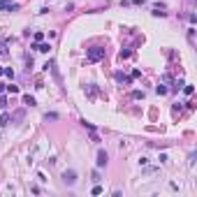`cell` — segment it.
<instances>
[{
	"instance_id": "obj_12",
	"label": "cell",
	"mask_w": 197,
	"mask_h": 197,
	"mask_svg": "<svg viewBox=\"0 0 197 197\" xmlns=\"http://www.w3.org/2000/svg\"><path fill=\"white\" fill-rule=\"evenodd\" d=\"M7 123H9V116L2 114V116H0V125H7Z\"/></svg>"
},
{
	"instance_id": "obj_5",
	"label": "cell",
	"mask_w": 197,
	"mask_h": 197,
	"mask_svg": "<svg viewBox=\"0 0 197 197\" xmlns=\"http://www.w3.org/2000/svg\"><path fill=\"white\" fill-rule=\"evenodd\" d=\"M12 121H14V123H21V121H23V109L14 111V114H12Z\"/></svg>"
},
{
	"instance_id": "obj_16",
	"label": "cell",
	"mask_w": 197,
	"mask_h": 197,
	"mask_svg": "<svg viewBox=\"0 0 197 197\" xmlns=\"http://www.w3.org/2000/svg\"><path fill=\"white\" fill-rule=\"evenodd\" d=\"M7 107V98H2V93H0V109H5Z\"/></svg>"
},
{
	"instance_id": "obj_2",
	"label": "cell",
	"mask_w": 197,
	"mask_h": 197,
	"mask_svg": "<svg viewBox=\"0 0 197 197\" xmlns=\"http://www.w3.org/2000/svg\"><path fill=\"white\" fill-rule=\"evenodd\" d=\"M63 183H65V186H74V183H77V172H74V169L63 172Z\"/></svg>"
},
{
	"instance_id": "obj_11",
	"label": "cell",
	"mask_w": 197,
	"mask_h": 197,
	"mask_svg": "<svg viewBox=\"0 0 197 197\" xmlns=\"http://www.w3.org/2000/svg\"><path fill=\"white\" fill-rule=\"evenodd\" d=\"M42 39H44V33H39V30H37V33H35V44H39Z\"/></svg>"
},
{
	"instance_id": "obj_3",
	"label": "cell",
	"mask_w": 197,
	"mask_h": 197,
	"mask_svg": "<svg viewBox=\"0 0 197 197\" xmlns=\"http://www.w3.org/2000/svg\"><path fill=\"white\" fill-rule=\"evenodd\" d=\"M107 163H109V155H107V151H102V148H100V151H98V160H95V165H98V167H107Z\"/></svg>"
},
{
	"instance_id": "obj_13",
	"label": "cell",
	"mask_w": 197,
	"mask_h": 197,
	"mask_svg": "<svg viewBox=\"0 0 197 197\" xmlns=\"http://www.w3.org/2000/svg\"><path fill=\"white\" fill-rule=\"evenodd\" d=\"M132 98H134V100H141V98H144V91H134Z\"/></svg>"
},
{
	"instance_id": "obj_15",
	"label": "cell",
	"mask_w": 197,
	"mask_h": 197,
	"mask_svg": "<svg viewBox=\"0 0 197 197\" xmlns=\"http://www.w3.org/2000/svg\"><path fill=\"white\" fill-rule=\"evenodd\" d=\"M7 91H9V93H19V86H14V84H9V86H7Z\"/></svg>"
},
{
	"instance_id": "obj_10",
	"label": "cell",
	"mask_w": 197,
	"mask_h": 197,
	"mask_svg": "<svg viewBox=\"0 0 197 197\" xmlns=\"http://www.w3.org/2000/svg\"><path fill=\"white\" fill-rule=\"evenodd\" d=\"M155 93H158V95H165V93H167V86H165V84H160V86L155 88Z\"/></svg>"
},
{
	"instance_id": "obj_14",
	"label": "cell",
	"mask_w": 197,
	"mask_h": 197,
	"mask_svg": "<svg viewBox=\"0 0 197 197\" xmlns=\"http://www.w3.org/2000/svg\"><path fill=\"white\" fill-rule=\"evenodd\" d=\"M118 58H121V61H123V58H130V51H128V49H125V51H121V53H118Z\"/></svg>"
},
{
	"instance_id": "obj_21",
	"label": "cell",
	"mask_w": 197,
	"mask_h": 197,
	"mask_svg": "<svg viewBox=\"0 0 197 197\" xmlns=\"http://www.w3.org/2000/svg\"><path fill=\"white\" fill-rule=\"evenodd\" d=\"M2 70H5V67H0V74H2Z\"/></svg>"
},
{
	"instance_id": "obj_7",
	"label": "cell",
	"mask_w": 197,
	"mask_h": 197,
	"mask_svg": "<svg viewBox=\"0 0 197 197\" xmlns=\"http://www.w3.org/2000/svg\"><path fill=\"white\" fill-rule=\"evenodd\" d=\"M33 49H37V51H42V53H46V51H49L51 46H49V44H33Z\"/></svg>"
},
{
	"instance_id": "obj_18",
	"label": "cell",
	"mask_w": 197,
	"mask_h": 197,
	"mask_svg": "<svg viewBox=\"0 0 197 197\" xmlns=\"http://www.w3.org/2000/svg\"><path fill=\"white\" fill-rule=\"evenodd\" d=\"M2 9H7V5H5V0H0V12H2Z\"/></svg>"
},
{
	"instance_id": "obj_9",
	"label": "cell",
	"mask_w": 197,
	"mask_h": 197,
	"mask_svg": "<svg viewBox=\"0 0 197 197\" xmlns=\"http://www.w3.org/2000/svg\"><path fill=\"white\" fill-rule=\"evenodd\" d=\"M183 93H186V95H193V93H195V88H193L190 84H183Z\"/></svg>"
},
{
	"instance_id": "obj_19",
	"label": "cell",
	"mask_w": 197,
	"mask_h": 197,
	"mask_svg": "<svg viewBox=\"0 0 197 197\" xmlns=\"http://www.w3.org/2000/svg\"><path fill=\"white\" fill-rule=\"evenodd\" d=\"M132 5H141V2H144V0H130Z\"/></svg>"
},
{
	"instance_id": "obj_6",
	"label": "cell",
	"mask_w": 197,
	"mask_h": 197,
	"mask_svg": "<svg viewBox=\"0 0 197 197\" xmlns=\"http://www.w3.org/2000/svg\"><path fill=\"white\" fill-rule=\"evenodd\" d=\"M23 104L26 107H35V98L33 95H23Z\"/></svg>"
},
{
	"instance_id": "obj_17",
	"label": "cell",
	"mask_w": 197,
	"mask_h": 197,
	"mask_svg": "<svg viewBox=\"0 0 197 197\" xmlns=\"http://www.w3.org/2000/svg\"><path fill=\"white\" fill-rule=\"evenodd\" d=\"M0 56H7V46H5L2 42H0Z\"/></svg>"
},
{
	"instance_id": "obj_8",
	"label": "cell",
	"mask_w": 197,
	"mask_h": 197,
	"mask_svg": "<svg viewBox=\"0 0 197 197\" xmlns=\"http://www.w3.org/2000/svg\"><path fill=\"white\" fill-rule=\"evenodd\" d=\"M116 79H118L121 84H130V77H125V74H121V72L116 74Z\"/></svg>"
},
{
	"instance_id": "obj_4",
	"label": "cell",
	"mask_w": 197,
	"mask_h": 197,
	"mask_svg": "<svg viewBox=\"0 0 197 197\" xmlns=\"http://www.w3.org/2000/svg\"><path fill=\"white\" fill-rule=\"evenodd\" d=\"M84 93H86V95H88L91 100H95V98H98V88H95L93 84H88V86L84 88Z\"/></svg>"
},
{
	"instance_id": "obj_20",
	"label": "cell",
	"mask_w": 197,
	"mask_h": 197,
	"mask_svg": "<svg viewBox=\"0 0 197 197\" xmlns=\"http://www.w3.org/2000/svg\"><path fill=\"white\" fill-rule=\"evenodd\" d=\"M2 91H5V86H2V84H0V93H2Z\"/></svg>"
},
{
	"instance_id": "obj_1",
	"label": "cell",
	"mask_w": 197,
	"mask_h": 197,
	"mask_svg": "<svg viewBox=\"0 0 197 197\" xmlns=\"http://www.w3.org/2000/svg\"><path fill=\"white\" fill-rule=\"evenodd\" d=\"M102 58H104V49H102V46H93V49L86 51V61H88V63H98Z\"/></svg>"
}]
</instances>
